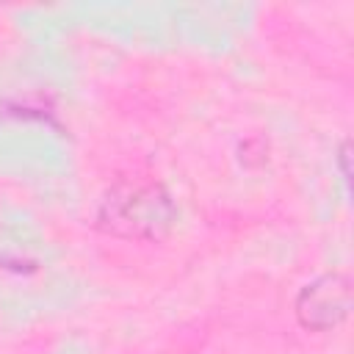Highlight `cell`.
Masks as SVG:
<instances>
[{
	"label": "cell",
	"instance_id": "7a4b0ae2",
	"mask_svg": "<svg viewBox=\"0 0 354 354\" xmlns=\"http://www.w3.org/2000/svg\"><path fill=\"white\" fill-rule=\"evenodd\" d=\"M351 301V277L343 271H326L299 290L293 313L307 332H329L348 318Z\"/></svg>",
	"mask_w": 354,
	"mask_h": 354
},
{
	"label": "cell",
	"instance_id": "3957f363",
	"mask_svg": "<svg viewBox=\"0 0 354 354\" xmlns=\"http://www.w3.org/2000/svg\"><path fill=\"white\" fill-rule=\"evenodd\" d=\"M348 158H351V144H348V141H343V144H340V152H337V163H340V174H343V180H346V183L351 180Z\"/></svg>",
	"mask_w": 354,
	"mask_h": 354
},
{
	"label": "cell",
	"instance_id": "6da1fadb",
	"mask_svg": "<svg viewBox=\"0 0 354 354\" xmlns=\"http://www.w3.org/2000/svg\"><path fill=\"white\" fill-rule=\"evenodd\" d=\"M174 221V199L155 180H119L97 207V227L124 241H160L171 232Z\"/></svg>",
	"mask_w": 354,
	"mask_h": 354
}]
</instances>
